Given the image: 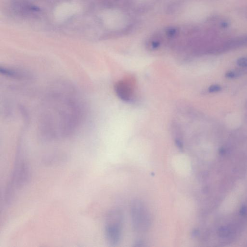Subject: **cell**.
<instances>
[{
	"label": "cell",
	"mask_w": 247,
	"mask_h": 247,
	"mask_svg": "<svg viewBox=\"0 0 247 247\" xmlns=\"http://www.w3.org/2000/svg\"><path fill=\"white\" fill-rule=\"evenodd\" d=\"M221 87L218 85H213L210 86L209 89V92H216L221 91Z\"/></svg>",
	"instance_id": "6"
},
{
	"label": "cell",
	"mask_w": 247,
	"mask_h": 247,
	"mask_svg": "<svg viewBox=\"0 0 247 247\" xmlns=\"http://www.w3.org/2000/svg\"><path fill=\"white\" fill-rule=\"evenodd\" d=\"M237 64L241 67H247V58H242L237 60Z\"/></svg>",
	"instance_id": "5"
},
{
	"label": "cell",
	"mask_w": 247,
	"mask_h": 247,
	"mask_svg": "<svg viewBox=\"0 0 247 247\" xmlns=\"http://www.w3.org/2000/svg\"><path fill=\"white\" fill-rule=\"evenodd\" d=\"M130 213L133 227L138 233H145L150 228L151 218L146 206L141 200L136 199L130 205Z\"/></svg>",
	"instance_id": "1"
},
{
	"label": "cell",
	"mask_w": 247,
	"mask_h": 247,
	"mask_svg": "<svg viewBox=\"0 0 247 247\" xmlns=\"http://www.w3.org/2000/svg\"><path fill=\"white\" fill-rule=\"evenodd\" d=\"M225 76L228 78H233L235 77L236 76V74L234 73V72H229L226 73Z\"/></svg>",
	"instance_id": "8"
},
{
	"label": "cell",
	"mask_w": 247,
	"mask_h": 247,
	"mask_svg": "<svg viewBox=\"0 0 247 247\" xmlns=\"http://www.w3.org/2000/svg\"><path fill=\"white\" fill-rule=\"evenodd\" d=\"M247 208L246 207H243L241 208L240 210V214L241 215L244 216L247 214Z\"/></svg>",
	"instance_id": "7"
},
{
	"label": "cell",
	"mask_w": 247,
	"mask_h": 247,
	"mask_svg": "<svg viewBox=\"0 0 247 247\" xmlns=\"http://www.w3.org/2000/svg\"><path fill=\"white\" fill-rule=\"evenodd\" d=\"M123 215L121 211L115 210L109 213L105 228V235L110 246H116L120 241L122 229Z\"/></svg>",
	"instance_id": "2"
},
{
	"label": "cell",
	"mask_w": 247,
	"mask_h": 247,
	"mask_svg": "<svg viewBox=\"0 0 247 247\" xmlns=\"http://www.w3.org/2000/svg\"><path fill=\"white\" fill-rule=\"evenodd\" d=\"M219 152H220V154H222V155H223V154H225L226 151H225V149H224V148H221Z\"/></svg>",
	"instance_id": "10"
},
{
	"label": "cell",
	"mask_w": 247,
	"mask_h": 247,
	"mask_svg": "<svg viewBox=\"0 0 247 247\" xmlns=\"http://www.w3.org/2000/svg\"><path fill=\"white\" fill-rule=\"evenodd\" d=\"M218 234L222 238H225L229 236L230 230L226 226H222L218 229Z\"/></svg>",
	"instance_id": "4"
},
{
	"label": "cell",
	"mask_w": 247,
	"mask_h": 247,
	"mask_svg": "<svg viewBox=\"0 0 247 247\" xmlns=\"http://www.w3.org/2000/svg\"><path fill=\"white\" fill-rule=\"evenodd\" d=\"M175 30H173V29H171V30H169L168 32H168V34L170 35H173L174 34H175V33L176 32H175Z\"/></svg>",
	"instance_id": "9"
},
{
	"label": "cell",
	"mask_w": 247,
	"mask_h": 247,
	"mask_svg": "<svg viewBox=\"0 0 247 247\" xmlns=\"http://www.w3.org/2000/svg\"><path fill=\"white\" fill-rule=\"evenodd\" d=\"M133 79L129 78L120 81L115 86V90L118 96L122 100H129L133 93Z\"/></svg>",
	"instance_id": "3"
}]
</instances>
